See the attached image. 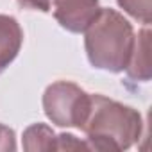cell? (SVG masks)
I'll list each match as a JSON object with an SVG mask.
<instances>
[{
    "label": "cell",
    "mask_w": 152,
    "mask_h": 152,
    "mask_svg": "<svg viewBox=\"0 0 152 152\" xmlns=\"http://www.w3.org/2000/svg\"><path fill=\"white\" fill-rule=\"evenodd\" d=\"M86 143L95 150H127L141 136V115L104 95H90V111L81 127Z\"/></svg>",
    "instance_id": "1"
},
{
    "label": "cell",
    "mask_w": 152,
    "mask_h": 152,
    "mask_svg": "<svg viewBox=\"0 0 152 152\" xmlns=\"http://www.w3.org/2000/svg\"><path fill=\"white\" fill-rule=\"evenodd\" d=\"M134 43V29L124 15L111 7H100L95 20L84 31V50L93 68L109 73L125 70Z\"/></svg>",
    "instance_id": "2"
},
{
    "label": "cell",
    "mask_w": 152,
    "mask_h": 152,
    "mask_svg": "<svg viewBox=\"0 0 152 152\" xmlns=\"http://www.w3.org/2000/svg\"><path fill=\"white\" fill-rule=\"evenodd\" d=\"M43 111L57 127L81 129L90 111V93L70 81H56L43 93Z\"/></svg>",
    "instance_id": "3"
},
{
    "label": "cell",
    "mask_w": 152,
    "mask_h": 152,
    "mask_svg": "<svg viewBox=\"0 0 152 152\" xmlns=\"http://www.w3.org/2000/svg\"><path fill=\"white\" fill-rule=\"evenodd\" d=\"M54 18L57 23L73 34H81L95 20L100 11L99 0H52Z\"/></svg>",
    "instance_id": "4"
},
{
    "label": "cell",
    "mask_w": 152,
    "mask_h": 152,
    "mask_svg": "<svg viewBox=\"0 0 152 152\" xmlns=\"http://www.w3.org/2000/svg\"><path fill=\"white\" fill-rule=\"evenodd\" d=\"M124 72L129 81H134V83L150 81L152 66H150V29L148 25H145L138 34H134L131 57Z\"/></svg>",
    "instance_id": "5"
},
{
    "label": "cell",
    "mask_w": 152,
    "mask_h": 152,
    "mask_svg": "<svg viewBox=\"0 0 152 152\" xmlns=\"http://www.w3.org/2000/svg\"><path fill=\"white\" fill-rule=\"evenodd\" d=\"M23 45V31L15 16L0 15V73L16 59Z\"/></svg>",
    "instance_id": "6"
},
{
    "label": "cell",
    "mask_w": 152,
    "mask_h": 152,
    "mask_svg": "<svg viewBox=\"0 0 152 152\" xmlns=\"http://www.w3.org/2000/svg\"><path fill=\"white\" fill-rule=\"evenodd\" d=\"M56 138L57 134L47 124H32L23 131V150H56Z\"/></svg>",
    "instance_id": "7"
},
{
    "label": "cell",
    "mask_w": 152,
    "mask_h": 152,
    "mask_svg": "<svg viewBox=\"0 0 152 152\" xmlns=\"http://www.w3.org/2000/svg\"><path fill=\"white\" fill-rule=\"evenodd\" d=\"M118 6L131 18L138 20L143 25H150L152 22V0H116Z\"/></svg>",
    "instance_id": "8"
},
{
    "label": "cell",
    "mask_w": 152,
    "mask_h": 152,
    "mask_svg": "<svg viewBox=\"0 0 152 152\" xmlns=\"http://www.w3.org/2000/svg\"><path fill=\"white\" fill-rule=\"evenodd\" d=\"M81 148H90V145L86 143V140H79L70 132H63L57 134L56 138V150H81Z\"/></svg>",
    "instance_id": "9"
},
{
    "label": "cell",
    "mask_w": 152,
    "mask_h": 152,
    "mask_svg": "<svg viewBox=\"0 0 152 152\" xmlns=\"http://www.w3.org/2000/svg\"><path fill=\"white\" fill-rule=\"evenodd\" d=\"M16 150V134L7 125L0 124V152Z\"/></svg>",
    "instance_id": "10"
},
{
    "label": "cell",
    "mask_w": 152,
    "mask_h": 152,
    "mask_svg": "<svg viewBox=\"0 0 152 152\" xmlns=\"http://www.w3.org/2000/svg\"><path fill=\"white\" fill-rule=\"evenodd\" d=\"M20 4V7L23 9H31V11H41V13H48L52 7V0H16Z\"/></svg>",
    "instance_id": "11"
}]
</instances>
